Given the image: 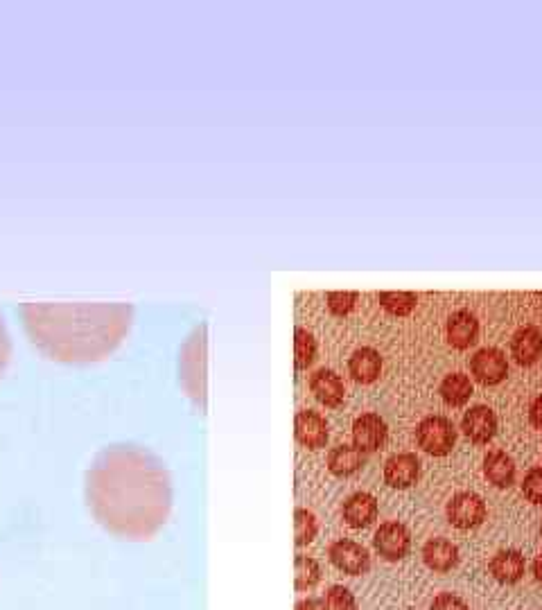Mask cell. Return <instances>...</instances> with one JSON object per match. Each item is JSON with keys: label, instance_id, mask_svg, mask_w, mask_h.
Here are the masks:
<instances>
[{"label": "cell", "instance_id": "6da1fadb", "mask_svg": "<svg viewBox=\"0 0 542 610\" xmlns=\"http://www.w3.org/2000/svg\"><path fill=\"white\" fill-rule=\"evenodd\" d=\"M86 500L109 534L147 540L159 534L168 520L170 477L152 452L138 446H111L93 461L86 477Z\"/></svg>", "mask_w": 542, "mask_h": 610}, {"label": "cell", "instance_id": "7a4b0ae2", "mask_svg": "<svg viewBox=\"0 0 542 610\" xmlns=\"http://www.w3.org/2000/svg\"><path fill=\"white\" fill-rule=\"evenodd\" d=\"M25 328L57 362L89 364L107 357L131 326L127 303H28Z\"/></svg>", "mask_w": 542, "mask_h": 610}, {"label": "cell", "instance_id": "3957f363", "mask_svg": "<svg viewBox=\"0 0 542 610\" xmlns=\"http://www.w3.org/2000/svg\"><path fill=\"white\" fill-rule=\"evenodd\" d=\"M416 443L427 455L445 457L450 455L454 443H457V430H454L450 418L427 416L416 427Z\"/></svg>", "mask_w": 542, "mask_h": 610}, {"label": "cell", "instance_id": "277c9868", "mask_svg": "<svg viewBox=\"0 0 542 610\" xmlns=\"http://www.w3.org/2000/svg\"><path fill=\"white\" fill-rule=\"evenodd\" d=\"M445 516H448V522L452 527L468 531L484 525L488 509L486 502L479 498L477 493H457L452 495L448 507H445Z\"/></svg>", "mask_w": 542, "mask_h": 610}, {"label": "cell", "instance_id": "5b68a950", "mask_svg": "<svg viewBox=\"0 0 542 610\" xmlns=\"http://www.w3.org/2000/svg\"><path fill=\"white\" fill-rule=\"evenodd\" d=\"M373 547L384 561H402L412 549V534L402 522H384L373 536Z\"/></svg>", "mask_w": 542, "mask_h": 610}, {"label": "cell", "instance_id": "8992f818", "mask_svg": "<svg viewBox=\"0 0 542 610\" xmlns=\"http://www.w3.org/2000/svg\"><path fill=\"white\" fill-rule=\"evenodd\" d=\"M330 563L335 565L339 572L348 574V577H362L371 570V556L366 552V547H362L355 540H335L328 549Z\"/></svg>", "mask_w": 542, "mask_h": 610}, {"label": "cell", "instance_id": "52a82bcc", "mask_svg": "<svg viewBox=\"0 0 542 610\" xmlns=\"http://www.w3.org/2000/svg\"><path fill=\"white\" fill-rule=\"evenodd\" d=\"M470 373L484 387H495L509 376V362L500 348H482L470 357Z\"/></svg>", "mask_w": 542, "mask_h": 610}, {"label": "cell", "instance_id": "ba28073f", "mask_svg": "<svg viewBox=\"0 0 542 610\" xmlns=\"http://www.w3.org/2000/svg\"><path fill=\"white\" fill-rule=\"evenodd\" d=\"M294 434H296V441H299L301 446L308 450L326 448L328 437H330L326 418H323L319 412H314V409H301V412L296 414Z\"/></svg>", "mask_w": 542, "mask_h": 610}, {"label": "cell", "instance_id": "9c48e42d", "mask_svg": "<svg viewBox=\"0 0 542 610\" xmlns=\"http://www.w3.org/2000/svg\"><path fill=\"white\" fill-rule=\"evenodd\" d=\"M389 437V427L380 414H362L353 423V446L362 452H375L384 446Z\"/></svg>", "mask_w": 542, "mask_h": 610}, {"label": "cell", "instance_id": "30bf717a", "mask_svg": "<svg viewBox=\"0 0 542 610\" xmlns=\"http://www.w3.org/2000/svg\"><path fill=\"white\" fill-rule=\"evenodd\" d=\"M421 477V461L414 452H398L387 459L384 464V482L391 488H409L418 482Z\"/></svg>", "mask_w": 542, "mask_h": 610}, {"label": "cell", "instance_id": "8fae6325", "mask_svg": "<svg viewBox=\"0 0 542 610\" xmlns=\"http://www.w3.org/2000/svg\"><path fill=\"white\" fill-rule=\"evenodd\" d=\"M461 430L472 443H488L497 432V416L491 407L486 405H475L463 414Z\"/></svg>", "mask_w": 542, "mask_h": 610}, {"label": "cell", "instance_id": "7c38bea8", "mask_svg": "<svg viewBox=\"0 0 542 610\" xmlns=\"http://www.w3.org/2000/svg\"><path fill=\"white\" fill-rule=\"evenodd\" d=\"M310 391L321 405L332 407V409L342 405L344 398H346L344 380L339 378V373L330 371V369H319V371L312 373Z\"/></svg>", "mask_w": 542, "mask_h": 610}, {"label": "cell", "instance_id": "4fadbf2b", "mask_svg": "<svg viewBox=\"0 0 542 610\" xmlns=\"http://www.w3.org/2000/svg\"><path fill=\"white\" fill-rule=\"evenodd\" d=\"M445 335H448V344L457 351H466V348L477 344L479 337V321L468 310H457L448 319L445 326Z\"/></svg>", "mask_w": 542, "mask_h": 610}, {"label": "cell", "instance_id": "5bb4252c", "mask_svg": "<svg viewBox=\"0 0 542 610\" xmlns=\"http://www.w3.org/2000/svg\"><path fill=\"white\" fill-rule=\"evenodd\" d=\"M423 561L434 572H450L459 565V547L448 538H432L423 547Z\"/></svg>", "mask_w": 542, "mask_h": 610}, {"label": "cell", "instance_id": "9a60e30c", "mask_svg": "<svg viewBox=\"0 0 542 610\" xmlns=\"http://www.w3.org/2000/svg\"><path fill=\"white\" fill-rule=\"evenodd\" d=\"M524 568H527V563H524V556L518 549H502V552H497L491 563H488V570H491L493 579L504 583V586L518 583L524 577Z\"/></svg>", "mask_w": 542, "mask_h": 610}, {"label": "cell", "instance_id": "2e32d148", "mask_svg": "<svg viewBox=\"0 0 542 610\" xmlns=\"http://www.w3.org/2000/svg\"><path fill=\"white\" fill-rule=\"evenodd\" d=\"M342 516L348 527L364 529L378 518V500L371 493H355L344 502Z\"/></svg>", "mask_w": 542, "mask_h": 610}, {"label": "cell", "instance_id": "e0dca14e", "mask_svg": "<svg viewBox=\"0 0 542 610\" xmlns=\"http://www.w3.org/2000/svg\"><path fill=\"white\" fill-rule=\"evenodd\" d=\"M348 371H351L355 382H360V385H371V382L378 380L382 373V355L371 346L357 348V351L351 355V360H348Z\"/></svg>", "mask_w": 542, "mask_h": 610}, {"label": "cell", "instance_id": "ac0fdd59", "mask_svg": "<svg viewBox=\"0 0 542 610\" xmlns=\"http://www.w3.org/2000/svg\"><path fill=\"white\" fill-rule=\"evenodd\" d=\"M511 355L520 366H531L542 355V333L536 326H524L511 339Z\"/></svg>", "mask_w": 542, "mask_h": 610}, {"label": "cell", "instance_id": "d6986e66", "mask_svg": "<svg viewBox=\"0 0 542 610\" xmlns=\"http://www.w3.org/2000/svg\"><path fill=\"white\" fill-rule=\"evenodd\" d=\"M366 464V452L357 446H342L332 448L328 452V470L335 477H351Z\"/></svg>", "mask_w": 542, "mask_h": 610}, {"label": "cell", "instance_id": "ffe728a7", "mask_svg": "<svg viewBox=\"0 0 542 610\" xmlns=\"http://www.w3.org/2000/svg\"><path fill=\"white\" fill-rule=\"evenodd\" d=\"M484 475L497 488H511L515 484V461L504 450H491L484 457Z\"/></svg>", "mask_w": 542, "mask_h": 610}, {"label": "cell", "instance_id": "44dd1931", "mask_svg": "<svg viewBox=\"0 0 542 610\" xmlns=\"http://www.w3.org/2000/svg\"><path fill=\"white\" fill-rule=\"evenodd\" d=\"M439 394L450 407H461L472 396V382L466 373H450V376L443 378Z\"/></svg>", "mask_w": 542, "mask_h": 610}, {"label": "cell", "instance_id": "7402d4cb", "mask_svg": "<svg viewBox=\"0 0 542 610\" xmlns=\"http://www.w3.org/2000/svg\"><path fill=\"white\" fill-rule=\"evenodd\" d=\"M380 305L393 317H407L416 310L418 296L407 290H387L380 292Z\"/></svg>", "mask_w": 542, "mask_h": 610}, {"label": "cell", "instance_id": "603a6c76", "mask_svg": "<svg viewBox=\"0 0 542 610\" xmlns=\"http://www.w3.org/2000/svg\"><path fill=\"white\" fill-rule=\"evenodd\" d=\"M321 581V565L312 556L299 554L294 559V586L299 592L310 590Z\"/></svg>", "mask_w": 542, "mask_h": 610}, {"label": "cell", "instance_id": "cb8c5ba5", "mask_svg": "<svg viewBox=\"0 0 542 610\" xmlns=\"http://www.w3.org/2000/svg\"><path fill=\"white\" fill-rule=\"evenodd\" d=\"M317 357V339L305 328L294 330V364L299 371H305Z\"/></svg>", "mask_w": 542, "mask_h": 610}, {"label": "cell", "instance_id": "d4e9b609", "mask_svg": "<svg viewBox=\"0 0 542 610\" xmlns=\"http://www.w3.org/2000/svg\"><path fill=\"white\" fill-rule=\"evenodd\" d=\"M319 534V522L314 518V513L308 509H296L294 511V543L296 547L310 545Z\"/></svg>", "mask_w": 542, "mask_h": 610}, {"label": "cell", "instance_id": "484cf974", "mask_svg": "<svg viewBox=\"0 0 542 610\" xmlns=\"http://www.w3.org/2000/svg\"><path fill=\"white\" fill-rule=\"evenodd\" d=\"M326 303H328V310L332 312V315L344 317V315H348V312H353L355 303H357V292H348V290L328 292Z\"/></svg>", "mask_w": 542, "mask_h": 610}, {"label": "cell", "instance_id": "4316f807", "mask_svg": "<svg viewBox=\"0 0 542 610\" xmlns=\"http://www.w3.org/2000/svg\"><path fill=\"white\" fill-rule=\"evenodd\" d=\"M323 601H326L328 610H357L355 595L344 586H332Z\"/></svg>", "mask_w": 542, "mask_h": 610}, {"label": "cell", "instance_id": "83f0119b", "mask_svg": "<svg viewBox=\"0 0 542 610\" xmlns=\"http://www.w3.org/2000/svg\"><path fill=\"white\" fill-rule=\"evenodd\" d=\"M522 495L531 504H542V466L531 468L527 475H524L522 482Z\"/></svg>", "mask_w": 542, "mask_h": 610}, {"label": "cell", "instance_id": "f1b7e54d", "mask_svg": "<svg viewBox=\"0 0 542 610\" xmlns=\"http://www.w3.org/2000/svg\"><path fill=\"white\" fill-rule=\"evenodd\" d=\"M430 610H470V606L452 592H441V595L434 597Z\"/></svg>", "mask_w": 542, "mask_h": 610}, {"label": "cell", "instance_id": "f546056e", "mask_svg": "<svg viewBox=\"0 0 542 610\" xmlns=\"http://www.w3.org/2000/svg\"><path fill=\"white\" fill-rule=\"evenodd\" d=\"M10 355H12V342L10 335H7L3 315H0V376H3L7 362H10Z\"/></svg>", "mask_w": 542, "mask_h": 610}, {"label": "cell", "instance_id": "4dcf8cb0", "mask_svg": "<svg viewBox=\"0 0 542 610\" xmlns=\"http://www.w3.org/2000/svg\"><path fill=\"white\" fill-rule=\"evenodd\" d=\"M529 421H531L533 427H538V430H542V396H538L531 403V407H529Z\"/></svg>", "mask_w": 542, "mask_h": 610}, {"label": "cell", "instance_id": "1f68e13d", "mask_svg": "<svg viewBox=\"0 0 542 610\" xmlns=\"http://www.w3.org/2000/svg\"><path fill=\"white\" fill-rule=\"evenodd\" d=\"M294 610H328V606L323 599H303L296 604Z\"/></svg>", "mask_w": 542, "mask_h": 610}, {"label": "cell", "instance_id": "d6a6232c", "mask_svg": "<svg viewBox=\"0 0 542 610\" xmlns=\"http://www.w3.org/2000/svg\"><path fill=\"white\" fill-rule=\"evenodd\" d=\"M533 577H536L538 583H542V554L536 561H533Z\"/></svg>", "mask_w": 542, "mask_h": 610}, {"label": "cell", "instance_id": "836d02e7", "mask_svg": "<svg viewBox=\"0 0 542 610\" xmlns=\"http://www.w3.org/2000/svg\"><path fill=\"white\" fill-rule=\"evenodd\" d=\"M540 534H542V522H540Z\"/></svg>", "mask_w": 542, "mask_h": 610}]
</instances>
